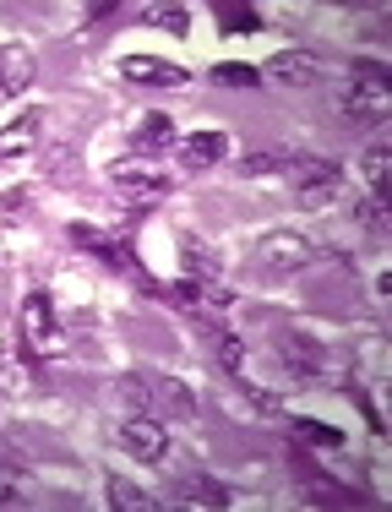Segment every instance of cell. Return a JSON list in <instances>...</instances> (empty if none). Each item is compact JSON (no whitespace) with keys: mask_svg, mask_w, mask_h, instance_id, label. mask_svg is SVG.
Returning <instances> with one entry per match:
<instances>
[{"mask_svg":"<svg viewBox=\"0 0 392 512\" xmlns=\"http://www.w3.org/2000/svg\"><path fill=\"white\" fill-rule=\"evenodd\" d=\"M343 115H349L354 126H382L392 115L387 66H376V60H360V66H354V82L343 88Z\"/></svg>","mask_w":392,"mask_h":512,"instance_id":"cell-1","label":"cell"},{"mask_svg":"<svg viewBox=\"0 0 392 512\" xmlns=\"http://www.w3.org/2000/svg\"><path fill=\"white\" fill-rule=\"evenodd\" d=\"M338 191H343V169L333 158H300V164H294V197L311 207V213L327 202H338Z\"/></svg>","mask_w":392,"mask_h":512,"instance_id":"cell-2","label":"cell"},{"mask_svg":"<svg viewBox=\"0 0 392 512\" xmlns=\"http://www.w3.org/2000/svg\"><path fill=\"white\" fill-rule=\"evenodd\" d=\"M22 344H28V355H60V344H66L44 289H33V295L22 300Z\"/></svg>","mask_w":392,"mask_h":512,"instance_id":"cell-3","label":"cell"},{"mask_svg":"<svg viewBox=\"0 0 392 512\" xmlns=\"http://www.w3.org/2000/svg\"><path fill=\"white\" fill-rule=\"evenodd\" d=\"M256 262H262L267 273H278V278L305 273V262H311V240L294 235V229H273V235H262V246H256Z\"/></svg>","mask_w":392,"mask_h":512,"instance_id":"cell-4","label":"cell"},{"mask_svg":"<svg viewBox=\"0 0 392 512\" xmlns=\"http://www.w3.org/2000/svg\"><path fill=\"white\" fill-rule=\"evenodd\" d=\"M120 447H126L131 458H142V463H164L169 458L164 420H153V414H131V420L120 425Z\"/></svg>","mask_w":392,"mask_h":512,"instance_id":"cell-5","label":"cell"},{"mask_svg":"<svg viewBox=\"0 0 392 512\" xmlns=\"http://www.w3.org/2000/svg\"><path fill=\"white\" fill-rule=\"evenodd\" d=\"M278 360H284V371L294 382H311V376L327 371V349H322V338H311V333H284L278 338Z\"/></svg>","mask_w":392,"mask_h":512,"instance_id":"cell-6","label":"cell"},{"mask_svg":"<svg viewBox=\"0 0 392 512\" xmlns=\"http://www.w3.org/2000/svg\"><path fill=\"white\" fill-rule=\"evenodd\" d=\"M169 502L186 507V512H218V507H229V491L213 474H180V480L169 485Z\"/></svg>","mask_w":392,"mask_h":512,"instance_id":"cell-7","label":"cell"},{"mask_svg":"<svg viewBox=\"0 0 392 512\" xmlns=\"http://www.w3.org/2000/svg\"><path fill=\"white\" fill-rule=\"evenodd\" d=\"M316 77H322V60L305 50H284L262 66V82H284V88H311Z\"/></svg>","mask_w":392,"mask_h":512,"instance_id":"cell-8","label":"cell"},{"mask_svg":"<svg viewBox=\"0 0 392 512\" xmlns=\"http://www.w3.org/2000/svg\"><path fill=\"white\" fill-rule=\"evenodd\" d=\"M120 77L142 82V88H180V82H186V71L169 66V60H158V55H126V60H120Z\"/></svg>","mask_w":392,"mask_h":512,"instance_id":"cell-9","label":"cell"},{"mask_svg":"<svg viewBox=\"0 0 392 512\" xmlns=\"http://www.w3.org/2000/svg\"><path fill=\"white\" fill-rule=\"evenodd\" d=\"M109 180H115V191L126 202H158L169 191V175H153V169H131V164H115L109 169Z\"/></svg>","mask_w":392,"mask_h":512,"instance_id":"cell-10","label":"cell"},{"mask_svg":"<svg viewBox=\"0 0 392 512\" xmlns=\"http://www.w3.org/2000/svg\"><path fill=\"white\" fill-rule=\"evenodd\" d=\"M147 404L158 414H175V420H196V398L186 382H175V376H153L147 382Z\"/></svg>","mask_w":392,"mask_h":512,"instance_id":"cell-11","label":"cell"},{"mask_svg":"<svg viewBox=\"0 0 392 512\" xmlns=\"http://www.w3.org/2000/svg\"><path fill=\"white\" fill-rule=\"evenodd\" d=\"M33 88V55L22 44H0V93L17 99V93Z\"/></svg>","mask_w":392,"mask_h":512,"instance_id":"cell-12","label":"cell"},{"mask_svg":"<svg viewBox=\"0 0 392 512\" xmlns=\"http://www.w3.org/2000/svg\"><path fill=\"white\" fill-rule=\"evenodd\" d=\"M224 153H229L224 131H191V137H180V164L186 169H213Z\"/></svg>","mask_w":392,"mask_h":512,"instance_id":"cell-13","label":"cell"},{"mask_svg":"<svg viewBox=\"0 0 392 512\" xmlns=\"http://www.w3.org/2000/svg\"><path fill=\"white\" fill-rule=\"evenodd\" d=\"M131 148H137V153H164V148H175V120L158 115V109H153V115H147L142 126H137Z\"/></svg>","mask_w":392,"mask_h":512,"instance_id":"cell-14","label":"cell"},{"mask_svg":"<svg viewBox=\"0 0 392 512\" xmlns=\"http://www.w3.org/2000/svg\"><path fill=\"white\" fill-rule=\"evenodd\" d=\"M109 507L115 512H153L158 502L142 491V485H131L126 474H109Z\"/></svg>","mask_w":392,"mask_h":512,"instance_id":"cell-15","label":"cell"},{"mask_svg":"<svg viewBox=\"0 0 392 512\" xmlns=\"http://www.w3.org/2000/svg\"><path fill=\"white\" fill-rule=\"evenodd\" d=\"M39 126H44V115H22L11 131H0V153L6 158H17V153H28L33 142H39Z\"/></svg>","mask_w":392,"mask_h":512,"instance_id":"cell-16","label":"cell"},{"mask_svg":"<svg viewBox=\"0 0 392 512\" xmlns=\"http://www.w3.org/2000/svg\"><path fill=\"white\" fill-rule=\"evenodd\" d=\"M365 180H371L376 202H382L387 197V180H392V148H387V142H371V148H365Z\"/></svg>","mask_w":392,"mask_h":512,"instance_id":"cell-17","label":"cell"},{"mask_svg":"<svg viewBox=\"0 0 392 512\" xmlns=\"http://www.w3.org/2000/svg\"><path fill=\"white\" fill-rule=\"evenodd\" d=\"M213 355H218V365H224V371L235 376L240 387H251V382H245V344H240L235 333H218V338H213Z\"/></svg>","mask_w":392,"mask_h":512,"instance_id":"cell-18","label":"cell"},{"mask_svg":"<svg viewBox=\"0 0 392 512\" xmlns=\"http://www.w3.org/2000/svg\"><path fill=\"white\" fill-rule=\"evenodd\" d=\"M180 251H186V273L196 278V284H207V278L218 273V256L207 251L202 240H191V235H186V240H180Z\"/></svg>","mask_w":392,"mask_h":512,"instance_id":"cell-19","label":"cell"},{"mask_svg":"<svg viewBox=\"0 0 392 512\" xmlns=\"http://www.w3.org/2000/svg\"><path fill=\"white\" fill-rule=\"evenodd\" d=\"M289 164V153L284 148H267V153H245L240 158V175L245 180H262V175H278V169Z\"/></svg>","mask_w":392,"mask_h":512,"instance_id":"cell-20","label":"cell"},{"mask_svg":"<svg viewBox=\"0 0 392 512\" xmlns=\"http://www.w3.org/2000/svg\"><path fill=\"white\" fill-rule=\"evenodd\" d=\"M294 431H300V442L322 447V453H338L343 447V431H333V425H322V420H294Z\"/></svg>","mask_w":392,"mask_h":512,"instance_id":"cell-21","label":"cell"},{"mask_svg":"<svg viewBox=\"0 0 392 512\" xmlns=\"http://www.w3.org/2000/svg\"><path fill=\"white\" fill-rule=\"evenodd\" d=\"M147 22H158V28L175 33V39H186V33H191V11L186 6H153V11H147Z\"/></svg>","mask_w":392,"mask_h":512,"instance_id":"cell-22","label":"cell"},{"mask_svg":"<svg viewBox=\"0 0 392 512\" xmlns=\"http://www.w3.org/2000/svg\"><path fill=\"white\" fill-rule=\"evenodd\" d=\"M213 82H224V88H256V82H262V71L240 66V60H224V66H213Z\"/></svg>","mask_w":392,"mask_h":512,"instance_id":"cell-23","label":"cell"},{"mask_svg":"<svg viewBox=\"0 0 392 512\" xmlns=\"http://www.w3.org/2000/svg\"><path fill=\"white\" fill-rule=\"evenodd\" d=\"M218 28H229V33H256V28H262V17H256V11H245V6H218Z\"/></svg>","mask_w":392,"mask_h":512,"instance_id":"cell-24","label":"cell"},{"mask_svg":"<svg viewBox=\"0 0 392 512\" xmlns=\"http://www.w3.org/2000/svg\"><path fill=\"white\" fill-rule=\"evenodd\" d=\"M22 502V474L11 463H0V507H17Z\"/></svg>","mask_w":392,"mask_h":512,"instance_id":"cell-25","label":"cell"},{"mask_svg":"<svg viewBox=\"0 0 392 512\" xmlns=\"http://www.w3.org/2000/svg\"><path fill=\"white\" fill-rule=\"evenodd\" d=\"M354 224H360V229H371V235H382V229H387V218H382V202H360V207H354Z\"/></svg>","mask_w":392,"mask_h":512,"instance_id":"cell-26","label":"cell"}]
</instances>
